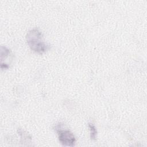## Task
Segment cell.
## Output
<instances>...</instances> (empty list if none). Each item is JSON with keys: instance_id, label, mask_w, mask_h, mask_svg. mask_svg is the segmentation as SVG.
I'll return each instance as SVG.
<instances>
[{"instance_id": "cell-3", "label": "cell", "mask_w": 147, "mask_h": 147, "mask_svg": "<svg viewBox=\"0 0 147 147\" xmlns=\"http://www.w3.org/2000/svg\"><path fill=\"white\" fill-rule=\"evenodd\" d=\"M12 53L6 47H1V67L2 69H8L12 61Z\"/></svg>"}, {"instance_id": "cell-4", "label": "cell", "mask_w": 147, "mask_h": 147, "mask_svg": "<svg viewBox=\"0 0 147 147\" xmlns=\"http://www.w3.org/2000/svg\"><path fill=\"white\" fill-rule=\"evenodd\" d=\"M88 127L90 128V137L91 140H95L96 137V134H97V130L93 123H88Z\"/></svg>"}, {"instance_id": "cell-1", "label": "cell", "mask_w": 147, "mask_h": 147, "mask_svg": "<svg viewBox=\"0 0 147 147\" xmlns=\"http://www.w3.org/2000/svg\"><path fill=\"white\" fill-rule=\"evenodd\" d=\"M26 38L30 48L36 53L42 54L50 48V46L42 40V34L38 29L35 28L29 30Z\"/></svg>"}, {"instance_id": "cell-2", "label": "cell", "mask_w": 147, "mask_h": 147, "mask_svg": "<svg viewBox=\"0 0 147 147\" xmlns=\"http://www.w3.org/2000/svg\"><path fill=\"white\" fill-rule=\"evenodd\" d=\"M55 130L58 133L59 141L63 145L67 146L75 145L76 138L71 131L67 129L62 130L59 124L55 127Z\"/></svg>"}]
</instances>
